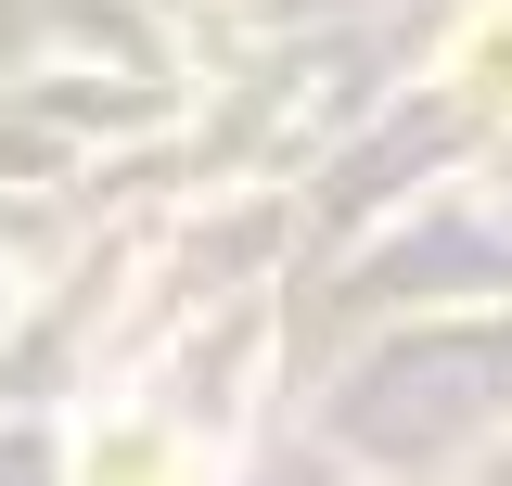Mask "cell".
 Returning a JSON list of instances; mask_svg holds the SVG:
<instances>
[{
  "label": "cell",
  "instance_id": "cell-1",
  "mask_svg": "<svg viewBox=\"0 0 512 486\" xmlns=\"http://www.w3.org/2000/svg\"><path fill=\"white\" fill-rule=\"evenodd\" d=\"M77 486H192V448L167 423H128L116 410V423L77 435Z\"/></svg>",
  "mask_w": 512,
  "mask_h": 486
},
{
  "label": "cell",
  "instance_id": "cell-2",
  "mask_svg": "<svg viewBox=\"0 0 512 486\" xmlns=\"http://www.w3.org/2000/svg\"><path fill=\"white\" fill-rule=\"evenodd\" d=\"M461 77H474V90H512V13L487 26V39H461Z\"/></svg>",
  "mask_w": 512,
  "mask_h": 486
}]
</instances>
